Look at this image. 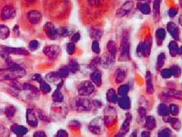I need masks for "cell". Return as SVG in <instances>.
<instances>
[{
	"label": "cell",
	"instance_id": "1",
	"mask_svg": "<svg viewBox=\"0 0 182 137\" xmlns=\"http://www.w3.org/2000/svg\"><path fill=\"white\" fill-rule=\"evenodd\" d=\"M26 74V70L21 67L16 68H8L0 71L1 79L5 81H13L20 79Z\"/></svg>",
	"mask_w": 182,
	"mask_h": 137
},
{
	"label": "cell",
	"instance_id": "2",
	"mask_svg": "<svg viewBox=\"0 0 182 137\" xmlns=\"http://www.w3.org/2000/svg\"><path fill=\"white\" fill-rule=\"evenodd\" d=\"M129 33L125 31L122 37L121 42V52L119 56L120 61H128L129 59Z\"/></svg>",
	"mask_w": 182,
	"mask_h": 137
},
{
	"label": "cell",
	"instance_id": "3",
	"mask_svg": "<svg viewBox=\"0 0 182 137\" xmlns=\"http://www.w3.org/2000/svg\"><path fill=\"white\" fill-rule=\"evenodd\" d=\"M63 102H55L51 107V116L52 118L60 119L64 118L67 114V108Z\"/></svg>",
	"mask_w": 182,
	"mask_h": 137
},
{
	"label": "cell",
	"instance_id": "4",
	"mask_svg": "<svg viewBox=\"0 0 182 137\" xmlns=\"http://www.w3.org/2000/svg\"><path fill=\"white\" fill-rule=\"evenodd\" d=\"M43 52L48 58L56 59L61 54V48L56 45L46 46L43 49Z\"/></svg>",
	"mask_w": 182,
	"mask_h": 137
},
{
	"label": "cell",
	"instance_id": "5",
	"mask_svg": "<svg viewBox=\"0 0 182 137\" xmlns=\"http://www.w3.org/2000/svg\"><path fill=\"white\" fill-rule=\"evenodd\" d=\"M1 49L4 52L8 54H14L18 55H29V52L25 48H13L5 46H1Z\"/></svg>",
	"mask_w": 182,
	"mask_h": 137
},
{
	"label": "cell",
	"instance_id": "6",
	"mask_svg": "<svg viewBox=\"0 0 182 137\" xmlns=\"http://www.w3.org/2000/svg\"><path fill=\"white\" fill-rule=\"evenodd\" d=\"M16 16V10L15 8L10 5L4 6L1 12V18L2 20H9L14 18Z\"/></svg>",
	"mask_w": 182,
	"mask_h": 137
},
{
	"label": "cell",
	"instance_id": "7",
	"mask_svg": "<svg viewBox=\"0 0 182 137\" xmlns=\"http://www.w3.org/2000/svg\"><path fill=\"white\" fill-rule=\"evenodd\" d=\"M43 29L46 36L51 40H55L58 36V31L50 22L46 23L43 26Z\"/></svg>",
	"mask_w": 182,
	"mask_h": 137
},
{
	"label": "cell",
	"instance_id": "8",
	"mask_svg": "<svg viewBox=\"0 0 182 137\" xmlns=\"http://www.w3.org/2000/svg\"><path fill=\"white\" fill-rule=\"evenodd\" d=\"M26 17L28 21L32 25L38 24L42 20V13L36 10H32L28 12Z\"/></svg>",
	"mask_w": 182,
	"mask_h": 137
},
{
	"label": "cell",
	"instance_id": "9",
	"mask_svg": "<svg viewBox=\"0 0 182 137\" xmlns=\"http://www.w3.org/2000/svg\"><path fill=\"white\" fill-rule=\"evenodd\" d=\"M74 107L78 111L88 110L91 108V104L89 100L86 99H79L75 101L74 102Z\"/></svg>",
	"mask_w": 182,
	"mask_h": 137
},
{
	"label": "cell",
	"instance_id": "10",
	"mask_svg": "<svg viewBox=\"0 0 182 137\" xmlns=\"http://www.w3.org/2000/svg\"><path fill=\"white\" fill-rule=\"evenodd\" d=\"M26 121L29 126L36 127L38 124V120L34 110L29 108L26 111Z\"/></svg>",
	"mask_w": 182,
	"mask_h": 137
},
{
	"label": "cell",
	"instance_id": "11",
	"mask_svg": "<svg viewBox=\"0 0 182 137\" xmlns=\"http://www.w3.org/2000/svg\"><path fill=\"white\" fill-rule=\"evenodd\" d=\"M93 90H94V87L93 84L89 81H85V82H82L78 89L80 94L82 96H88L91 94Z\"/></svg>",
	"mask_w": 182,
	"mask_h": 137
},
{
	"label": "cell",
	"instance_id": "12",
	"mask_svg": "<svg viewBox=\"0 0 182 137\" xmlns=\"http://www.w3.org/2000/svg\"><path fill=\"white\" fill-rule=\"evenodd\" d=\"M134 7V3L133 2H127L123 6L118 9L116 12V16L118 17H123L127 15L128 12Z\"/></svg>",
	"mask_w": 182,
	"mask_h": 137
},
{
	"label": "cell",
	"instance_id": "13",
	"mask_svg": "<svg viewBox=\"0 0 182 137\" xmlns=\"http://www.w3.org/2000/svg\"><path fill=\"white\" fill-rule=\"evenodd\" d=\"M10 131L18 137L24 136L28 132V129L21 125L15 124L11 126Z\"/></svg>",
	"mask_w": 182,
	"mask_h": 137
},
{
	"label": "cell",
	"instance_id": "14",
	"mask_svg": "<svg viewBox=\"0 0 182 137\" xmlns=\"http://www.w3.org/2000/svg\"><path fill=\"white\" fill-rule=\"evenodd\" d=\"M167 29L168 32L171 34L174 39L178 40L179 37V31L176 25L173 22H170L167 25Z\"/></svg>",
	"mask_w": 182,
	"mask_h": 137
},
{
	"label": "cell",
	"instance_id": "15",
	"mask_svg": "<svg viewBox=\"0 0 182 137\" xmlns=\"http://www.w3.org/2000/svg\"><path fill=\"white\" fill-rule=\"evenodd\" d=\"M151 45H152V39H151V37H149L145 40L144 43H142V48H143L142 55H143L144 57L149 56L151 50Z\"/></svg>",
	"mask_w": 182,
	"mask_h": 137
},
{
	"label": "cell",
	"instance_id": "16",
	"mask_svg": "<svg viewBox=\"0 0 182 137\" xmlns=\"http://www.w3.org/2000/svg\"><path fill=\"white\" fill-rule=\"evenodd\" d=\"M46 78L49 82H50L51 83H54V84L56 83V84H58V85H59L60 84H61L62 82L61 81H60L61 77L59 76V74L57 72H53V73H48L46 76Z\"/></svg>",
	"mask_w": 182,
	"mask_h": 137
},
{
	"label": "cell",
	"instance_id": "17",
	"mask_svg": "<svg viewBox=\"0 0 182 137\" xmlns=\"http://www.w3.org/2000/svg\"><path fill=\"white\" fill-rule=\"evenodd\" d=\"M114 60L115 58L109 54H104L100 59V63H101V65H103L105 67H108L109 65L112 64V63H114Z\"/></svg>",
	"mask_w": 182,
	"mask_h": 137
},
{
	"label": "cell",
	"instance_id": "18",
	"mask_svg": "<svg viewBox=\"0 0 182 137\" xmlns=\"http://www.w3.org/2000/svg\"><path fill=\"white\" fill-rule=\"evenodd\" d=\"M152 77L151 73L147 71L146 75V90L149 94H152L154 93V87L152 84Z\"/></svg>",
	"mask_w": 182,
	"mask_h": 137
},
{
	"label": "cell",
	"instance_id": "19",
	"mask_svg": "<svg viewBox=\"0 0 182 137\" xmlns=\"http://www.w3.org/2000/svg\"><path fill=\"white\" fill-rule=\"evenodd\" d=\"M10 36V30L7 26L0 25V39L5 40Z\"/></svg>",
	"mask_w": 182,
	"mask_h": 137
},
{
	"label": "cell",
	"instance_id": "20",
	"mask_svg": "<svg viewBox=\"0 0 182 137\" xmlns=\"http://www.w3.org/2000/svg\"><path fill=\"white\" fill-rule=\"evenodd\" d=\"M107 48L109 54L115 58L117 53V47L115 42L112 40L109 41L107 44Z\"/></svg>",
	"mask_w": 182,
	"mask_h": 137
},
{
	"label": "cell",
	"instance_id": "21",
	"mask_svg": "<svg viewBox=\"0 0 182 137\" xmlns=\"http://www.w3.org/2000/svg\"><path fill=\"white\" fill-rule=\"evenodd\" d=\"M16 112V109L15 107L13 105H9L5 107L4 110V113L7 118H11L15 116Z\"/></svg>",
	"mask_w": 182,
	"mask_h": 137
},
{
	"label": "cell",
	"instance_id": "22",
	"mask_svg": "<svg viewBox=\"0 0 182 137\" xmlns=\"http://www.w3.org/2000/svg\"><path fill=\"white\" fill-rule=\"evenodd\" d=\"M169 52H170L171 55L173 57L176 56L179 52V48L176 42L172 41L169 44Z\"/></svg>",
	"mask_w": 182,
	"mask_h": 137
},
{
	"label": "cell",
	"instance_id": "23",
	"mask_svg": "<svg viewBox=\"0 0 182 137\" xmlns=\"http://www.w3.org/2000/svg\"><path fill=\"white\" fill-rule=\"evenodd\" d=\"M62 82L59 84V89H58L56 91H55L52 95L53 100L54 102H62L63 100V95L61 94V93L60 91V87L61 86Z\"/></svg>",
	"mask_w": 182,
	"mask_h": 137
},
{
	"label": "cell",
	"instance_id": "24",
	"mask_svg": "<svg viewBox=\"0 0 182 137\" xmlns=\"http://www.w3.org/2000/svg\"><path fill=\"white\" fill-rule=\"evenodd\" d=\"M40 88L41 91L45 94H47L51 91V88L49 85L43 81L40 82Z\"/></svg>",
	"mask_w": 182,
	"mask_h": 137
},
{
	"label": "cell",
	"instance_id": "25",
	"mask_svg": "<svg viewBox=\"0 0 182 137\" xmlns=\"http://www.w3.org/2000/svg\"><path fill=\"white\" fill-rule=\"evenodd\" d=\"M119 105L121 108L126 109L129 108V99L126 97H122L118 102Z\"/></svg>",
	"mask_w": 182,
	"mask_h": 137
},
{
	"label": "cell",
	"instance_id": "26",
	"mask_svg": "<svg viewBox=\"0 0 182 137\" xmlns=\"http://www.w3.org/2000/svg\"><path fill=\"white\" fill-rule=\"evenodd\" d=\"M91 79L95 82V84H96V79H97L98 85H99V86H100V84H101V74H100V72H99L98 71H96L95 72L92 73L91 74Z\"/></svg>",
	"mask_w": 182,
	"mask_h": 137
},
{
	"label": "cell",
	"instance_id": "27",
	"mask_svg": "<svg viewBox=\"0 0 182 137\" xmlns=\"http://www.w3.org/2000/svg\"><path fill=\"white\" fill-rule=\"evenodd\" d=\"M165 59H166V56L163 53H162L159 55L157 60V67L158 69H160L163 67Z\"/></svg>",
	"mask_w": 182,
	"mask_h": 137
},
{
	"label": "cell",
	"instance_id": "28",
	"mask_svg": "<svg viewBox=\"0 0 182 137\" xmlns=\"http://www.w3.org/2000/svg\"><path fill=\"white\" fill-rule=\"evenodd\" d=\"M156 36L158 40L162 41L166 37V32L164 29H158L156 32Z\"/></svg>",
	"mask_w": 182,
	"mask_h": 137
},
{
	"label": "cell",
	"instance_id": "29",
	"mask_svg": "<svg viewBox=\"0 0 182 137\" xmlns=\"http://www.w3.org/2000/svg\"><path fill=\"white\" fill-rule=\"evenodd\" d=\"M10 134V131L4 126L0 125V137H9Z\"/></svg>",
	"mask_w": 182,
	"mask_h": 137
},
{
	"label": "cell",
	"instance_id": "30",
	"mask_svg": "<svg viewBox=\"0 0 182 137\" xmlns=\"http://www.w3.org/2000/svg\"><path fill=\"white\" fill-rule=\"evenodd\" d=\"M39 42L36 40H31L29 44V49L31 51H36L39 47Z\"/></svg>",
	"mask_w": 182,
	"mask_h": 137
},
{
	"label": "cell",
	"instance_id": "31",
	"mask_svg": "<svg viewBox=\"0 0 182 137\" xmlns=\"http://www.w3.org/2000/svg\"><path fill=\"white\" fill-rule=\"evenodd\" d=\"M160 1L159 0H155L154 4V12L155 17H158L160 14Z\"/></svg>",
	"mask_w": 182,
	"mask_h": 137
},
{
	"label": "cell",
	"instance_id": "32",
	"mask_svg": "<svg viewBox=\"0 0 182 137\" xmlns=\"http://www.w3.org/2000/svg\"><path fill=\"white\" fill-rule=\"evenodd\" d=\"M80 67L78 64V62H76L75 60H71L69 63V69L72 71V72H75L79 70Z\"/></svg>",
	"mask_w": 182,
	"mask_h": 137
},
{
	"label": "cell",
	"instance_id": "33",
	"mask_svg": "<svg viewBox=\"0 0 182 137\" xmlns=\"http://www.w3.org/2000/svg\"><path fill=\"white\" fill-rule=\"evenodd\" d=\"M146 125H147V127L150 129H154L156 126L155 121L152 116H149V118L147 119Z\"/></svg>",
	"mask_w": 182,
	"mask_h": 137
},
{
	"label": "cell",
	"instance_id": "34",
	"mask_svg": "<svg viewBox=\"0 0 182 137\" xmlns=\"http://www.w3.org/2000/svg\"><path fill=\"white\" fill-rule=\"evenodd\" d=\"M91 35L93 38H95L96 39L101 37V36H102V32L100 29H93L91 31Z\"/></svg>",
	"mask_w": 182,
	"mask_h": 137
},
{
	"label": "cell",
	"instance_id": "35",
	"mask_svg": "<svg viewBox=\"0 0 182 137\" xmlns=\"http://www.w3.org/2000/svg\"><path fill=\"white\" fill-rule=\"evenodd\" d=\"M140 10L144 14H149L151 12L149 6L146 4H141L140 7Z\"/></svg>",
	"mask_w": 182,
	"mask_h": 137
},
{
	"label": "cell",
	"instance_id": "36",
	"mask_svg": "<svg viewBox=\"0 0 182 137\" xmlns=\"http://www.w3.org/2000/svg\"><path fill=\"white\" fill-rule=\"evenodd\" d=\"M57 73H58V74L61 77V78H66L69 75V70H68V69H67L66 68H63L60 69Z\"/></svg>",
	"mask_w": 182,
	"mask_h": 137
},
{
	"label": "cell",
	"instance_id": "37",
	"mask_svg": "<svg viewBox=\"0 0 182 137\" xmlns=\"http://www.w3.org/2000/svg\"><path fill=\"white\" fill-rule=\"evenodd\" d=\"M67 52L69 54L72 55L74 54L75 51V46L74 43H69L67 45Z\"/></svg>",
	"mask_w": 182,
	"mask_h": 137
},
{
	"label": "cell",
	"instance_id": "38",
	"mask_svg": "<svg viewBox=\"0 0 182 137\" xmlns=\"http://www.w3.org/2000/svg\"><path fill=\"white\" fill-rule=\"evenodd\" d=\"M159 113L162 115H167L168 114V109L165 105H161L158 108Z\"/></svg>",
	"mask_w": 182,
	"mask_h": 137
},
{
	"label": "cell",
	"instance_id": "39",
	"mask_svg": "<svg viewBox=\"0 0 182 137\" xmlns=\"http://www.w3.org/2000/svg\"><path fill=\"white\" fill-rule=\"evenodd\" d=\"M92 50L96 54H98L100 52V48L97 41H93L92 45Z\"/></svg>",
	"mask_w": 182,
	"mask_h": 137
},
{
	"label": "cell",
	"instance_id": "40",
	"mask_svg": "<svg viewBox=\"0 0 182 137\" xmlns=\"http://www.w3.org/2000/svg\"><path fill=\"white\" fill-rule=\"evenodd\" d=\"M125 78V72L124 71H120L117 74L116 82H121L123 81Z\"/></svg>",
	"mask_w": 182,
	"mask_h": 137
},
{
	"label": "cell",
	"instance_id": "41",
	"mask_svg": "<svg viewBox=\"0 0 182 137\" xmlns=\"http://www.w3.org/2000/svg\"><path fill=\"white\" fill-rule=\"evenodd\" d=\"M172 74L171 73V70L169 69H165L162 71V76L164 78H168L169 77H171Z\"/></svg>",
	"mask_w": 182,
	"mask_h": 137
},
{
	"label": "cell",
	"instance_id": "42",
	"mask_svg": "<svg viewBox=\"0 0 182 137\" xmlns=\"http://www.w3.org/2000/svg\"><path fill=\"white\" fill-rule=\"evenodd\" d=\"M171 70L172 74H174V76H179L180 74V69L177 66H174L173 68H172V69H171Z\"/></svg>",
	"mask_w": 182,
	"mask_h": 137
},
{
	"label": "cell",
	"instance_id": "43",
	"mask_svg": "<svg viewBox=\"0 0 182 137\" xmlns=\"http://www.w3.org/2000/svg\"><path fill=\"white\" fill-rule=\"evenodd\" d=\"M170 110H171V113L174 115H176L178 113V111H179V108L176 105H171V107H170Z\"/></svg>",
	"mask_w": 182,
	"mask_h": 137
},
{
	"label": "cell",
	"instance_id": "44",
	"mask_svg": "<svg viewBox=\"0 0 182 137\" xmlns=\"http://www.w3.org/2000/svg\"><path fill=\"white\" fill-rule=\"evenodd\" d=\"M32 79L34 80V81H37L38 82H42L43 80H42V77L40 74H35L34 75H33L32 76Z\"/></svg>",
	"mask_w": 182,
	"mask_h": 137
},
{
	"label": "cell",
	"instance_id": "45",
	"mask_svg": "<svg viewBox=\"0 0 182 137\" xmlns=\"http://www.w3.org/2000/svg\"><path fill=\"white\" fill-rule=\"evenodd\" d=\"M99 63H100V59H99V58H95L94 60H92V62L91 63L92 68L96 67Z\"/></svg>",
	"mask_w": 182,
	"mask_h": 137
},
{
	"label": "cell",
	"instance_id": "46",
	"mask_svg": "<svg viewBox=\"0 0 182 137\" xmlns=\"http://www.w3.org/2000/svg\"><path fill=\"white\" fill-rule=\"evenodd\" d=\"M128 91V87H127L126 86H122L120 87V89H119V93L120 94H125L127 91Z\"/></svg>",
	"mask_w": 182,
	"mask_h": 137
},
{
	"label": "cell",
	"instance_id": "47",
	"mask_svg": "<svg viewBox=\"0 0 182 137\" xmlns=\"http://www.w3.org/2000/svg\"><path fill=\"white\" fill-rule=\"evenodd\" d=\"M34 137H46V135L45 133L43 131H37V132L34 134Z\"/></svg>",
	"mask_w": 182,
	"mask_h": 137
},
{
	"label": "cell",
	"instance_id": "48",
	"mask_svg": "<svg viewBox=\"0 0 182 137\" xmlns=\"http://www.w3.org/2000/svg\"><path fill=\"white\" fill-rule=\"evenodd\" d=\"M56 135L58 137H67V136H68V134H67V133L65 131L60 130V131H59L58 132Z\"/></svg>",
	"mask_w": 182,
	"mask_h": 137
},
{
	"label": "cell",
	"instance_id": "49",
	"mask_svg": "<svg viewBox=\"0 0 182 137\" xmlns=\"http://www.w3.org/2000/svg\"><path fill=\"white\" fill-rule=\"evenodd\" d=\"M177 13V10L175 9H171L169 11V15L171 17H174Z\"/></svg>",
	"mask_w": 182,
	"mask_h": 137
},
{
	"label": "cell",
	"instance_id": "50",
	"mask_svg": "<svg viewBox=\"0 0 182 137\" xmlns=\"http://www.w3.org/2000/svg\"><path fill=\"white\" fill-rule=\"evenodd\" d=\"M80 38V34H79L78 33H76V34H75L73 36L72 39V41H73L74 42H78V41L79 40Z\"/></svg>",
	"mask_w": 182,
	"mask_h": 137
},
{
	"label": "cell",
	"instance_id": "51",
	"mask_svg": "<svg viewBox=\"0 0 182 137\" xmlns=\"http://www.w3.org/2000/svg\"><path fill=\"white\" fill-rule=\"evenodd\" d=\"M102 0H90V3L92 6H98L101 2Z\"/></svg>",
	"mask_w": 182,
	"mask_h": 137
},
{
	"label": "cell",
	"instance_id": "52",
	"mask_svg": "<svg viewBox=\"0 0 182 137\" xmlns=\"http://www.w3.org/2000/svg\"><path fill=\"white\" fill-rule=\"evenodd\" d=\"M69 34V30L67 29V28H63L62 29H61V32L60 34L63 36H67Z\"/></svg>",
	"mask_w": 182,
	"mask_h": 137
},
{
	"label": "cell",
	"instance_id": "53",
	"mask_svg": "<svg viewBox=\"0 0 182 137\" xmlns=\"http://www.w3.org/2000/svg\"><path fill=\"white\" fill-rule=\"evenodd\" d=\"M139 112H140V116H144L145 114H146V110L142 108V107H140V110H139Z\"/></svg>",
	"mask_w": 182,
	"mask_h": 137
},
{
	"label": "cell",
	"instance_id": "54",
	"mask_svg": "<svg viewBox=\"0 0 182 137\" xmlns=\"http://www.w3.org/2000/svg\"><path fill=\"white\" fill-rule=\"evenodd\" d=\"M13 30V32H14L15 34H16L17 35H18V34H20V32H19V28H18V26L17 25H16L15 26H14Z\"/></svg>",
	"mask_w": 182,
	"mask_h": 137
},
{
	"label": "cell",
	"instance_id": "55",
	"mask_svg": "<svg viewBox=\"0 0 182 137\" xmlns=\"http://www.w3.org/2000/svg\"><path fill=\"white\" fill-rule=\"evenodd\" d=\"M25 1H27L28 2H34L35 0H24Z\"/></svg>",
	"mask_w": 182,
	"mask_h": 137
}]
</instances>
